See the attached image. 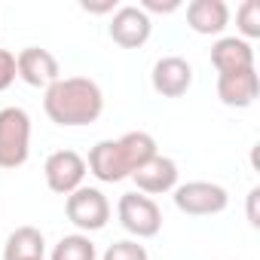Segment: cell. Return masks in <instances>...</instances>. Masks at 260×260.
Here are the masks:
<instances>
[{
	"instance_id": "obj_1",
	"label": "cell",
	"mask_w": 260,
	"mask_h": 260,
	"mask_svg": "<svg viewBox=\"0 0 260 260\" xmlns=\"http://www.w3.org/2000/svg\"><path fill=\"white\" fill-rule=\"evenodd\" d=\"M43 110L55 125H89L104 110V92L89 77H61L43 92Z\"/></svg>"
},
{
	"instance_id": "obj_2",
	"label": "cell",
	"mask_w": 260,
	"mask_h": 260,
	"mask_svg": "<svg viewBox=\"0 0 260 260\" xmlns=\"http://www.w3.org/2000/svg\"><path fill=\"white\" fill-rule=\"evenodd\" d=\"M156 156V141L147 132H125L116 141H98L89 150L86 169L101 181V184H119L132 178L144 162Z\"/></svg>"
},
{
	"instance_id": "obj_3",
	"label": "cell",
	"mask_w": 260,
	"mask_h": 260,
	"mask_svg": "<svg viewBox=\"0 0 260 260\" xmlns=\"http://www.w3.org/2000/svg\"><path fill=\"white\" fill-rule=\"evenodd\" d=\"M31 156V116L22 107L0 110V169H22Z\"/></svg>"
},
{
	"instance_id": "obj_4",
	"label": "cell",
	"mask_w": 260,
	"mask_h": 260,
	"mask_svg": "<svg viewBox=\"0 0 260 260\" xmlns=\"http://www.w3.org/2000/svg\"><path fill=\"white\" fill-rule=\"evenodd\" d=\"M116 217H119V223H122L125 233H132L138 239H153L162 230V211H159V205L150 196L138 193V190L119 196Z\"/></svg>"
},
{
	"instance_id": "obj_5",
	"label": "cell",
	"mask_w": 260,
	"mask_h": 260,
	"mask_svg": "<svg viewBox=\"0 0 260 260\" xmlns=\"http://www.w3.org/2000/svg\"><path fill=\"white\" fill-rule=\"evenodd\" d=\"M68 220L83 233H98L110 220V202L98 187H80L64 199Z\"/></svg>"
},
{
	"instance_id": "obj_6",
	"label": "cell",
	"mask_w": 260,
	"mask_h": 260,
	"mask_svg": "<svg viewBox=\"0 0 260 260\" xmlns=\"http://www.w3.org/2000/svg\"><path fill=\"white\" fill-rule=\"evenodd\" d=\"M172 193H175V208L193 217L220 214L230 205V193L211 181H187V184H178Z\"/></svg>"
},
{
	"instance_id": "obj_7",
	"label": "cell",
	"mask_w": 260,
	"mask_h": 260,
	"mask_svg": "<svg viewBox=\"0 0 260 260\" xmlns=\"http://www.w3.org/2000/svg\"><path fill=\"white\" fill-rule=\"evenodd\" d=\"M86 172H89L86 159L77 150H55V153H49V159L43 166L46 187L52 193H58V196H71L74 190H80Z\"/></svg>"
},
{
	"instance_id": "obj_8",
	"label": "cell",
	"mask_w": 260,
	"mask_h": 260,
	"mask_svg": "<svg viewBox=\"0 0 260 260\" xmlns=\"http://www.w3.org/2000/svg\"><path fill=\"white\" fill-rule=\"evenodd\" d=\"M150 31H153V22L141 7H119L107 28L110 40L122 49H141L150 40Z\"/></svg>"
},
{
	"instance_id": "obj_9",
	"label": "cell",
	"mask_w": 260,
	"mask_h": 260,
	"mask_svg": "<svg viewBox=\"0 0 260 260\" xmlns=\"http://www.w3.org/2000/svg\"><path fill=\"white\" fill-rule=\"evenodd\" d=\"M16 77L25 80L34 89H49L55 80H61V68L49 49L28 46L16 55Z\"/></svg>"
},
{
	"instance_id": "obj_10",
	"label": "cell",
	"mask_w": 260,
	"mask_h": 260,
	"mask_svg": "<svg viewBox=\"0 0 260 260\" xmlns=\"http://www.w3.org/2000/svg\"><path fill=\"white\" fill-rule=\"evenodd\" d=\"M150 83H153L156 95H162V98H181L193 86V68L181 55H166V58H159L153 64Z\"/></svg>"
},
{
	"instance_id": "obj_11",
	"label": "cell",
	"mask_w": 260,
	"mask_h": 260,
	"mask_svg": "<svg viewBox=\"0 0 260 260\" xmlns=\"http://www.w3.org/2000/svg\"><path fill=\"white\" fill-rule=\"evenodd\" d=\"M138 193L144 196H162V193H172L178 187V162L169 159V156H153L150 162H144L135 175H132Z\"/></svg>"
},
{
	"instance_id": "obj_12",
	"label": "cell",
	"mask_w": 260,
	"mask_h": 260,
	"mask_svg": "<svg viewBox=\"0 0 260 260\" xmlns=\"http://www.w3.org/2000/svg\"><path fill=\"white\" fill-rule=\"evenodd\" d=\"M257 92H260V80L254 68L217 74V98L226 107H251L257 101Z\"/></svg>"
},
{
	"instance_id": "obj_13",
	"label": "cell",
	"mask_w": 260,
	"mask_h": 260,
	"mask_svg": "<svg viewBox=\"0 0 260 260\" xmlns=\"http://www.w3.org/2000/svg\"><path fill=\"white\" fill-rule=\"evenodd\" d=\"M187 25L196 34H220L230 25V7L223 0H193L187 7Z\"/></svg>"
},
{
	"instance_id": "obj_14",
	"label": "cell",
	"mask_w": 260,
	"mask_h": 260,
	"mask_svg": "<svg viewBox=\"0 0 260 260\" xmlns=\"http://www.w3.org/2000/svg\"><path fill=\"white\" fill-rule=\"evenodd\" d=\"M211 64L217 68V74L248 71L254 68V46L242 37H220L211 46Z\"/></svg>"
},
{
	"instance_id": "obj_15",
	"label": "cell",
	"mask_w": 260,
	"mask_h": 260,
	"mask_svg": "<svg viewBox=\"0 0 260 260\" xmlns=\"http://www.w3.org/2000/svg\"><path fill=\"white\" fill-rule=\"evenodd\" d=\"M46 257V239L37 226H19L4 245V260H40Z\"/></svg>"
},
{
	"instance_id": "obj_16",
	"label": "cell",
	"mask_w": 260,
	"mask_h": 260,
	"mask_svg": "<svg viewBox=\"0 0 260 260\" xmlns=\"http://www.w3.org/2000/svg\"><path fill=\"white\" fill-rule=\"evenodd\" d=\"M49 260H98V251H95V242L89 236L74 233V236L58 239V245L52 248Z\"/></svg>"
},
{
	"instance_id": "obj_17",
	"label": "cell",
	"mask_w": 260,
	"mask_h": 260,
	"mask_svg": "<svg viewBox=\"0 0 260 260\" xmlns=\"http://www.w3.org/2000/svg\"><path fill=\"white\" fill-rule=\"evenodd\" d=\"M236 28L242 34V40L260 37V4L257 0H245V4L236 10Z\"/></svg>"
},
{
	"instance_id": "obj_18",
	"label": "cell",
	"mask_w": 260,
	"mask_h": 260,
	"mask_svg": "<svg viewBox=\"0 0 260 260\" xmlns=\"http://www.w3.org/2000/svg\"><path fill=\"white\" fill-rule=\"evenodd\" d=\"M101 260H150V257H147V248L138 245L135 239H119V242L107 245Z\"/></svg>"
},
{
	"instance_id": "obj_19",
	"label": "cell",
	"mask_w": 260,
	"mask_h": 260,
	"mask_svg": "<svg viewBox=\"0 0 260 260\" xmlns=\"http://www.w3.org/2000/svg\"><path fill=\"white\" fill-rule=\"evenodd\" d=\"M16 83V55L10 49H0V92H7Z\"/></svg>"
},
{
	"instance_id": "obj_20",
	"label": "cell",
	"mask_w": 260,
	"mask_h": 260,
	"mask_svg": "<svg viewBox=\"0 0 260 260\" xmlns=\"http://www.w3.org/2000/svg\"><path fill=\"white\" fill-rule=\"evenodd\" d=\"M141 10L150 16V13H175L181 10V0H141Z\"/></svg>"
},
{
	"instance_id": "obj_21",
	"label": "cell",
	"mask_w": 260,
	"mask_h": 260,
	"mask_svg": "<svg viewBox=\"0 0 260 260\" xmlns=\"http://www.w3.org/2000/svg\"><path fill=\"white\" fill-rule=\"evenodd\" d=\"M86 13H95V16H101V13H116L119 7H116V0H101V4H92V0H83L80 4Z\"/></svg>"
},
{
	"instance_id": "obj_22",
	"label": "cell",
	"mask_w": 260,
	"mask_h": 260,
	"mask_svg": "<svg viewBox=\"0 0 260 260\" xmlns=\"http://www.w3.org/2000/svg\"><path fill=\"white\" fill-rule=\"evenodd\" d=\"M257 199H260V190L254 187V190L248 193V220H251V226H260V217H257Z\"/></svg>"
},
{
	"instance_id": "obj_23",
	"label": "cell",
	"mask_w": 260,
	"mask_h": 260,
	"mask_svg": "<svg viewBox=\"0 0 260 260\" xmlns=\"http://www.w3.org/2000/svg\"><path fill=\"white\" fill-rule=\"evenodd\" d=\"M40 260H46V257H40Z\"/></svg>"
}]
</instances>
